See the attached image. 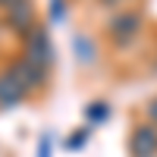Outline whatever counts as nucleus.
I'll return each mask as SVG.
<instances>
[{"label":"nucleus","mask_w":157,"mask_h":157,"mask_svg":"<svg viewBox=\"0 0 157 157\" xmlns=\"http://www.w3.org/2000/svg\"><path fill=\"white\" fill-rule=\"evenodd\" d=\"M25 60H32L35 66H41L47 69L50 66V60H54V47H50V35L41 29V25H35V29L25 35Z\"/></svg>","instance_id":"f257e3e1"},{"label":"nucleus","mask_w":157,"mask_h":157,"mask_svg":"<svg viewBox=\"0 0 157 157\" xmlns=\"http://www.w3.org/2000/svg\"><path fill=\"white\" fill-rule=\"evenodd\" d=\"M138 29H141V16L135 10H123V13H116V16L110 19L107 35L113 38L116 44H126V41H132V38L138 35Z\"/></svg>","instance_id":"f03ea898"},{"label":"nucleus","mask_w":157,"mask_h":157,"mask_svg":"<svg viewBox=\"0 0 157 157\" xmlns=\"http://www.w3.org/2000/svg\"><path fill=\"white\" fill-rule=\"evenodd\" d=\"M3 19H6V25H10L13 32H19V35L25 38V35L38 25V22H35V3H32V0H22V3H16V6L6 10Z\"/></svg>","instance_id":"7ed1b4c3"},{"label":"nucleus","mask_w":157,"mask_h":157,"mask_svg":"<svg viewBox=\"0 0 157 157\" xmlns=\"http://www.w3.org/2000/svg\"><path fill=\"white\" fill-rule=\"evenodd\" d=\"M25 94H29V88H25V82L13 69L0 72V107H13V104H19Z\"/></svg>","instance_id":"20e7f679"},{"label":"nucleus","mask_w":157,"mask_h":157,"mask_svg":"<svg viewBox=\"0 0 157 157\" xmlns=\"http://www.w3.org/2000/svg\"><path fill=\"white\" fill-rule=\"evenodd\" d=\"M129 154L132 157H154L157 154V129L154 126H138L129 135Z\"/></svg>","instance_id":"39448f33"},{"label":"nucleus","mask_w":157,"mask_h":157,"mask_svg":"<svg viewBox=\"0 0 157 157\" xmlns=\"http://www.w3.org/2000/svg\"><path fill=\"white\" fill-rule=\"evenodd\" d=\"M10 69H13V72H16L22 82H25V88H29V91H32V88H38V85L44 82V75H47V69L35 66V63H32V60H25V57H22V60H16Z\"/></svg>","instance_id":"423d86ee"},{"label":"nucleus","mask_w":157,"mask_h":157,"mask_svg":"<svg viewBox=\"0 0 157 157\" xmlns=\"http://www.w3.org/2000/svg\"><path fill=\"white\" fill-rule=\"evenodd\" d=\"M85 113H88V120H91V123H101V120H104V113H107V107H104V104H91Z\"/></svg>","instance_id":"0eeeda50"},{"label":"nucleus","mask_w":157,"mask_h":157,"mask_svg":"<svg viewBox=\"0 0 157 157\" xmlns=\"http://www.w3.org/2000/svg\"><path fill=\"white\" fill-rule=\"evenodd\" d=\"M63 10H66V6H63V0H50V19H63Z\"/></svg>","instance_id":"6e6552de"},{"label":"nucleus","mask_w":157,"mask_h":157,"mask_svg":"<svg viewBox=\"0 0 157 157\" xmlns=\"http://www.w3.org/2000/svg\"><path fill=\"white\" fill-rule=\"evenodd\" d=\"M82 141H85V129H82V132H75L72 138H66V148H82Z\"/></svg>","instance_id":"1a4fd4ad"},{"label":"nucleus","mask_w":157,"mask_h":157,"mask_svg":"<svg viewBox=\"0 0 157 157\" xmlns=\"http://www.w3.org/2000/svg\"><path fill=\"white\" fill-rule=\"evenodd\" d=\"M38 157H50V138H41V145H38Z\"/></svg>","instance_id":"9d476101"},{"label":"nucleus","mask_w":157,"mask_h":157,"mask_svg":"<svg viewBox=\"0 0 157 157\" xmlns=\"http://www.w3.org/2000/svg\"><path fill=\"white\" fill-rule=\"evenodd\" d=\"M148 120H151V126H157V98L148 104Z\"/></svg>","instance_id":"9b49d317"},{"label":"nucleus","mask_w":157,"mask_h":157,"mask_svg":"<svg viewBox=\"0 0 157 157\" xmlns=\"http://www.w3.org/2000/svg\"><path fill=\"white\" fill-rule=\"evenodd\" d=\"M16 3H22V0H0V6H3V10H10V6H16Z\"/></svg>","instance_id":"f8f14e48"},{"label":"nucleus","mask_w":157,"mask_h":157,"mask_svg":"<svg viewBox=\"0 0 157 157\" xmlns=\"http://www.w3.org/2000/svg\"><path fill=\"white\" fill-rule=\"evenodd\" d=\"M101 3H120V0H101Z\"/></svg>","instance_id":"ddd939ff"}]
</instances>
